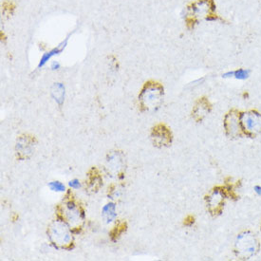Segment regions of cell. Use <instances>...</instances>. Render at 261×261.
<instances>
[{"label":"cell","mask_w":261,"mask_h":261,"mask_svg":"<svg viewBox=\"0 0 261 261\" xmlns=\"http://www.w3.org/2000/svg\"><path fill=\"white\" fill-rule=\"evenodd\" d=\"M164 100V88L160 83L149 81L144 84L139 95L142 110L154 111L158 110Z\"/></svg>","instance_id":"cell-1"},{"label":"cell","mask_w":261,"mask_h":261,"mask_svg":"<svg viewBox=\"0 0 261 261\" xmlns=\"http://www.w3.org/2000/svg\"><path fill=\"white\" fill-rule=\"evenodd\" d=\"M215 3L213 0H199L187 8L186 23L189 28H193L199 20H212L216 18Z\"/></svg>","instance_id":"cell-2"},{"label":"cell","mask_w":261,"mask_h":261,"mask_svg":"<svg viewBox=\"0 0 261 261\" xmlns=\"http://www.w3.org/2000/svg\"><path fill=\"white\" fill-rule=\"evenodd\" d=\"M48 238L57 248H66L72 243V234L69 225L64 220H56L50 223L48 229Z\"/></svg>","instance_id":"cell-3"},{"label":"cell","mask_w":261,"mask_h":261,"mask_svg":"<svg viewBox=\"0 0 261 261\" xmlns=\"http://www.w3.org/2000/svg\"><path fill=\"white\" fill-rule=\"evenodd\" d=\"M258 247V241L254 234L250 232H244L237 239L234 252L238 256L243 259H248L256 254Z\"/></svg>","instance_id":"cell-4"},{"label":"cell","mask_w":261,"mask_h":261,"mask_svg":"<svg viewBox=\"0 0 261 261\" xmlns=\"http://www.w3.org/2000/svg\"><path fill=\"white\" fill-rule=\"evenodd\" d=\"M63 218L72 229H79L82 226L85 215L82 208L73 201H68L63 206Z\"/></svg>","instance_id":"cell-5"},{"label":"cell","mask_w":261,"mask_h":261,"mask_svg":"<svg viewBox=\"0 0 261 261\" xmlns=\"http://www.w3.org/2000/svg\"><path fill=\"white\" fill-rule=\"evenodd\" d=\"M241 125L248 135H255L261 132V114L250 111L241 115Z\"/></svg>","instance_id":"cell-6"},{"label":"cell","mask_w":261,"mask_h":261,"mask_svg":"<svg viewBox=\"0 0 261 261\" xmlns=\"http://www.w3.org/2000/svg\"><path fill=\"white\" fill-rule=\"evenodd\" d=\"M225 191L221 187L215 188L210 195L207 197V207L212 215H219L224 205Z\"/></svg>","instance_id":"cell-7"},{"label":"cell","mask_w":261,"mask_h":261,"mask_svg":"<svg viewBox=\"0 0 261 261\" xmlns=\"http://www.w3.org/2000/svg\"><path fill=\"white\" fill-rule=\"evenodd\" d=\"M152 141L153 144L156 146H167L171 144V132L165 126V124H158L156 125L151 132Z\"/></svg>","instance_id":"cell-8"},{"label":"cell","mask_w":261,"mask_h":261,"mask_svg":"<svg viewBox=\"0 0 261 261\" xmlns=\"http://www.w3.org/2000/svg\"><path fill=\"white\" fill-rule=\"evenodd\" d=\"M34 139L30 136H20L16 143V152L18 157L21 159H27L34 152Z\"/></svg>","instance_id":"cell-9"},{"label":"cell","mask_w":261,"mask_h":261,"mask_svg":"<svg viewBox=\"0 0 261 261\" xmlns=\"http://www.w3.org/2000/svg\"><path fill=\"white\" fill-rule=\"evenodd\" d=\"M225 128L228 134L239 135L241 129V115L234 113V111L230 112L225 118Z\"/></svg>","instance_id":"cell-10"},{"label":"cell","mask_w":261,"mask_h":261,"mask_svg":"<svg viewBox=\"0 0 261 261\" xmlns=\"http://www.w3.org/2000/svg\"><path fill=\"white\" fill-rule=\"evenodd\" d=\"M211 110V106L208 102L206 98H201L196 103L194 110H193V117L196 121H201L203 118L206 116Z\"/></svg>","instance_id":"cell-11"},{"label":"cell","mask_w":261,"mask_h":261,"mask_svg":"<svg viewBox=\"0 0 261 261\" xmlns=\"http://www.w3.org/2000/svg\"><path fill=\"white\" fill-rule=\"evenodd\" d=\"M123 166V158L121 153L115 152L109 156L107 160V169L109 173L118 174Z\"/></svg>","instance_id":"cell-12"},{"label":"cell","mask_w":261,"mask_h":261,"mask_svg":"<svg viewBox=\"0 0 261 261\" xmlns=\"http://www.w3.org/2000/svg\"><path fill=\"white\" fill-rule=\"evenodd\" d=\"M67 43H68V38H67L65 41L62 42L59 46H57L56 48L51 49V50H49L48 53L43 55V57H42L41 60H40V62H39V65H38V68H41L43 66H45V64L48 62V60H50L55 55L61 54L63 51V49L66 48Z\"/></svg>","instance_id":"cell-13"},{"label":"cell","mask_w":261,"mask_h":261,"mask_svg":"<svg viewBox=\"0 0 261 261\" xmlns=\"http://www.w3.org/2000/svg\"><path fill=\"white\" fill-rule=\"evenodd\" d=\"M51 96L55 102L61 106L65 100V87L61 83H55L51 87Z\"/></svg>","instance_id":"cell-14"},{"label":"cell","mask_w":261,"mask_h":261,"mask_svg":"<svg viewBox=\"0 0 261 261\" xmlns=\"http://www.w3.org/2000/svg\"><path fill=\"white\" fill-rule=\"evenodd\" d=\"M116 207L115 204L110 202L108 204H106L103 207V210H102V217H103V220H106L107 223H110L111 221L116 219Z\"/></svg>","instance_id":"cell-15"},{"label":"cell","mask_w":261,"mask_h":261,"mask_svg":"<svg viewBox=\"0 0 261 261\" xmlns=\"http://www.w3.org/2000/svg\"><path fill=\"white\" fill-rule=\"evenodd\" d=\"M102 182H103V180H102V178L100 177L99 173L95 169H92L90 172L89 187H90L92 191H97L101 187V186L103 185Z\"/></svg>","instance_id":"cell-16"},{"label":"cell","mask_w":261,"mask_h":261,"mask_svg":"<svg viewBox=\"0 0 261 261\" xmlns=\"http://www.w3.org/2000/svg\"><path fill=\"white\" fill-rule=\"evenodd\" d=\"M125 230H126V223L125 222H120L118 225L114 227V229L110 233V237H111L112 241H116L118 238L123 234Z\"/></svg>","instance_id":"cell-17"},{"label":"cell","mask_w":261,"mask_h":261,"mask_svg":"<svg viewBox=\"0 0 261 261\" xmlns=\"http://www.w3.org/2000/svg\"><path fill=\"white\" fill-rule=\"evenodd\" d=\"M14 10H15V5L11 1H5L2 4V13L6 14L7 16H10L14 14Z\"/></svg>","instance_id":"cell-18"},{"label":"cell","mask_w":261,"mask_h":261,"mask_svg":"<svg viewBox=\"0 0 261 261\" xmlns=\"http://www.w3.org/2000/svg\"><path fill=\"white\" fill-rule=\"evenodd\" d=\"M48 187H49L50 190L54 191V192H64V191L66 190V187H65V186L63 185L62 182H60V181H51V182L48 185Z\"/></svg>","instance_id":"cell-19"},{"label":"cell","mask_w":261,"mask_h":261,"mask_svg":"<svg viewBox=\"0 0 261 261\" xmlns=\"http://www.w3.org/2000/svg\"><path fill=\"white\" fill-rule=\"evenodd\" d=\"M249 73H250L249 70H246V69H239V70H237V71H234V75H233V77L237 78V79L243 80V79L248 78Z\"/></svg>","instance_id":"cell-20"},{"label":"cell","mask_w":261,"mask_h":261,"mask_svg":"<svg viewBox=\"0 0 261 261\" xmlns=\"http://www.w3.org/2000/svg\"><path fill=\"white\" fill-rule=\"evenodd\" d=\"M69 186L71 187V188H73V189H78L81 185H80V181L78 180V179H72V180H70L69 182Z\"/></svg>","instance_id":"cell-21"},{"label":"cell","mask_w":261,"mask_h":261,"mask_svg":"<svg viewBox=\"0 0 261 261\" xmlns=\"http://www.w3.org/2000/svg\"><path fill=\"white\" fill-rule=\"evenodd\" d=\"M194 222H195L194 217L189 216V217L186 218V220H185V225H186V226H191Z\"/></svg>","instance_id":"cell-22"},{"label":"cell","mask_w":261,"mask_h":261,"mask_svg":"<svg viewBox=\"0 0 261 261\" xmlns=\"http://www.w3.org/2000/svg\"><path fill=\"white\" fill-rule=\"evenodd\" d=\"M59 67H60V65H59V63L54 62V63H53V65H51V69H59Z\"/></svg>","instance_id":"cell-23"},{"label":"cell","mask_w":261,"mask_h":261,"mask_svg":"<svg viewBox=\"0 0 261 261\" xmlns=\"http://www.w3.org/2000/svg\"><path fill=\"white\" fill-rule=\"evenodd\" d=\"M254 190H255V192L257 193V194H259V195H261L260 186H255V187H254Z\"/></svg>","instance_id":"cell-24"}]
</instances>
